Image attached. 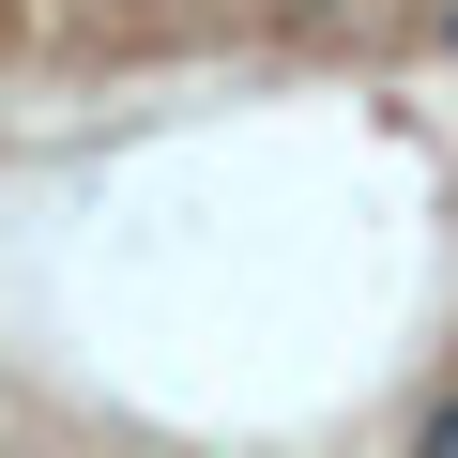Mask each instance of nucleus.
Here are the masks:
<instances>
[{"instance_id":"1","label":"nucleus","mask_w":458,"mask_h":458,"mask_svg":"<svg viewBox=\"0 0 458 458\" xmlns=\"http://www.w3.org/2000/svg\"><path fill=\"white\" fill-rule=\"evenodd\" d=\"M412 458H458V382L428 397V428H412Z\"/></svg>"}]
</instances>
